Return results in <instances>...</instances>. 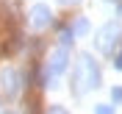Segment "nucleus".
Segmentation results:
<instances>
[{
	"mask_svg": "<svg viewBox=\"0 0 122 114\" xmlns=\"http://www.w3.org/2000/svg\"><path fill=\"white\" fill-rule=\"evenodd\" d=\"M45 114H69V111H67L64 106H50V109H47Z\"/></svg>",
	"mask_w": 122,
	"mask_h": 114,
	"instance_id": "10",
	"label": "nucleus"
},
{
	"mask_svg": "<svg viewBox=\"0 0 122 114\" xmlns=\"http://www.w3.org/2000/svg\"><path fill=\"white\" fill-rule=\"evenodd\" d=\"M100 81H103V72H100L97 61L92 59V53H81L75 61V70H72V92L86 95V92L97 89Z\"/></svg>",
	"mask_w": 122,
	"mask_h": 114,
	"instance_id": "1",
	"label": "nucleus"
},
{
	"mask_svg": "<svg viewBox=\"0 0 122 114\" xmlns=\"http://www.w3.org/2000/svg\"><path fill=\"white\" fill-rule=\"evenodd\" d=\"M119 36H122V25L106 22L103 28H97V33H94V47H97L100 53H111Z\"/></svg>",
	"mask_w": 122,
	"mask_h": 114,
	"instance_id": "3",
	"label": "nucleus"
},
{
	"mask_svg": "<svg viewBox=\"0 0 122 114\" xmlns=\"http://www.w3.org/2000/svg\"><path fill=\"white\" fill-rule=\"evenodd\" d=\"M94 114H114V106H108V103H100V106H94Z\"/></svg>",
	"mask_w": 122,
	"mask_h": 114,
	"instance_id": "8",
	"label": "nucleus"
},
{
	"mask_svg": "<svg viewBox=\"0 0 122 114\" xmlns=\"http://www.w3.org/2000/svg\"><path fill=\"white\" fill-rule=\"evenodd\" d=\"M111 100H114L117 106H122V86H114L111 89Z\"/></svg>",
	"mask_w": 122,
	"mask_h": 114,
	"instance_id": "9",
	"label": "nucleus"
},
{
	"mask_svg": "<svg viewBox=\"0 0 122 114\" xmlns=\"http://www.w3.org/2000/svg\"><path fill=\"white\" fill-rule=\"evenodd\" d=\"M67 64H69V47H56L53 53H50V59H47V64H45V78H42V84L45 86H58L56 84V78L67 70Z\"/></svg>",
	"mask_w": 122,
	"mask_h": 114,
	"instance_id": "2",
	"label": "nucleus"
},
{
	"mask_svg": "<svg viewBox=\"0 0 122 114\" xmlns=\"http://www.w3.org/2000/svg\"><path fill=\"white\" fill-rule=\"evenodd\" d=\"M58 3H64V6H78L81 0H58Z\"/></svg>",
	"mask_w": 122,
	"mask_h": 114,
	"instance_id": "12",
	"label": "nucleus"
},
{
	"mask_svg": "<svg viewBox=\"0 0 122 114\" xmlns=\"http://www.w3.org/2000/svg\"><path fill=\"white\" fill-rule=\"evenodd\" d=\"M0 89L6 92V98H14L17 92H20V72L14 67H6L0 72Z\"/></svg>",
	"mask_w": 122,
	"mask_h": 114,
	"instance_id": "5",
	"label": "nucleus"
},
{
	"mask_svg": "<svg viewBox=\"0 0 122 114\" xmlns=\"http://www.w3.org/2000/svg\"><path fill=\"white\" fill-rule=\"evenodd\" d=\"M28 17H30V25L39 28V31L53 22V11H50V6H45V3H33L30 11H28Z\"/></svg>",
	"mask_w": 122,
	"mask_h": 114,
	"instance_id": "4",
	"label": "nucleus"
},
{
	"mask_svg": "<svg viewBox=\"0 0 122 114\" xmlns=\"http://www.w3.org/2000/svg\"><path fill=\"white\" fill-rule=\"evenodd\" d=\"M75 36H78V33L72 31V25H69V28H61V33H58V39H61V45H64V47L72 45V42H75Z\"/></svg>",
	"mask_w": 122,
	"mask_h": 114,
	"instance_id": "6",
	"label": "nucleus"
},
{
	"mask_svg": "<svg viewBox=\"0 0 122 114\" xmlns=\"http://www.w3.org/2000/svg\"><path fill=\"white\" fill-rule=\"evenodd\" d=\"M72 31H75L78 36L89 33V20H86V17H78V20H75V25H72Z\"/></svg>",
	"mask_w": 122,
	"mask_h": 114,
	"instance_id": "7",
	"label": "nucleus"
},
{
	"mask_svg": "<svg viewBox=\"0 0 122 114\" xmlns=\"http://www.w3.org/2000/svg\"><path fill=\"white\" fill-rule=\"evenodd\" d=\"M114 67H117V70H119V72H122V50H119V53H117V59H114Z\"/></svg>",
	"mask_w": 122,
	"mask_h": 114,
	"instance_id": "11",
	"label": "nucleus"
},
{
	"mask_svg": "<svg viewBox=\"0 0 122 114\" xmlns=\"http://www.w3.org/2000/svg\"><path fill=\"white\" fill-rule=\"evenodd\" d=\"M6 114H11V111H6Z\"/></svg>",
	"mask_w": 122,
	"mask_h": 114,
	"instance_id": "14",
	"label": "nucleus"
},
{
	"mask_svg": "<svg viewBox=\"0 0 122 114\" xmlns=\"http://www.w3.org/2000/svg\"><path fill=\"white\" fill-rule=\"evenodd\" d=\"M119 17H122V6H119Z\"/></svg>",
	"mask_w": 122,
	"mask_h": 114,
	"instance_id": "13",
	"label": "nucleus"
}]
</instances>
